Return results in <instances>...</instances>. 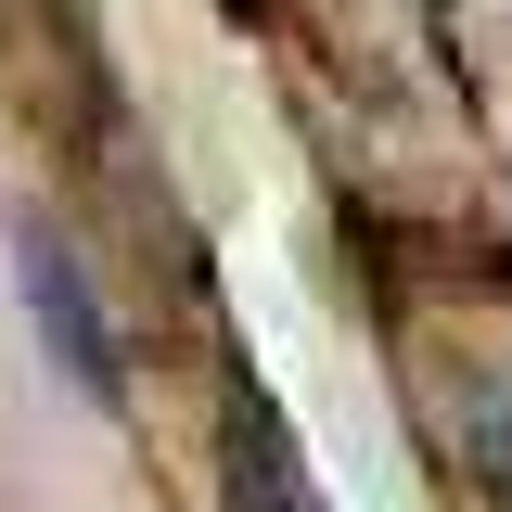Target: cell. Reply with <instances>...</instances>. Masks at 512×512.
Instances as JSON below:
<instances>
[{
    "label": "cell",
    "mask_w": 512,
    "mask_h": 512,
    "mask_svg": "<svg viewBox=\"0 0 512 512\" xmlns=\"http://www.w3.org/2000/svg\"><path fill=\"white\" fill-rule=\"evenodd\" d=\"M13 282H26V320H39V346L64 359V384L90 410H128V346H116V320H103V295H90V269L52 231H13Z\"/></svg>",
    "instance_id": "1"
},
{
    "label": "cell",
    "mask_w": 512,
    "mask_h": 512,
    "mask_svg": "<svg viewBox=\"0 0 512 512\" xmlns=\"http://www.w3.org/2000/svg\"><path fill=\"white\" fill-rule=\"evenodd\" d=\"M231 512H320L308 500V474H295V448H282V423L269 410H231Z\"/></svg>",
    "instance_id": "2"
},
{
    "label": "cell",
    "mask_w": 512,
    "mask_h": 512,
    "mask_svg": "<svg viewBox=\"0 0 512 512\" xmlns=\"http://www.w3.org/2000/svg\"><path fill=\"white\" fill-rule=\"evenodd\" d=\"M474 448H487V474H500V500H512V410H474Z\"/></svg>",
    "instance_id": "3"
}]
</instances>
